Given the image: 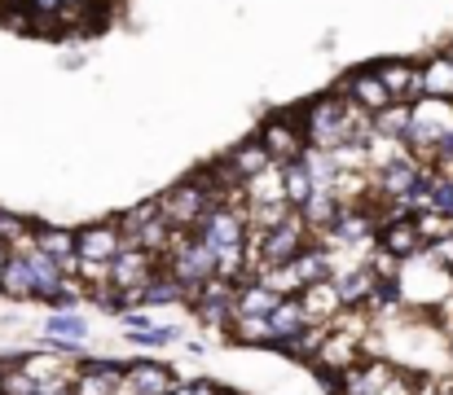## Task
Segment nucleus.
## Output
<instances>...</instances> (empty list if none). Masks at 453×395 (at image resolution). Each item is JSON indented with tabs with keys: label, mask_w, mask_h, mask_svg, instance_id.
<instances>
[{
	"label": "nucleus",
	"mask_w": 453,
	"mask_h": 395,
	"mask_svg": "<svg viewBox=\"0 0 453 395\" xmlns=\"http://www.w3.org/2000/svg\"><path fill=\"white\" fill-rule=\"evenodd\" d=\"M225 395H238V391H225Z\"/></svg>",
	"instance_id": "45"
},
{
	"label": "nucleus",
	"mask_w": 453,
	"mask_h": 395,
	"mask_svg": "<svg viewBox=\"0 0 453 395\" xmlns=\"http://www.w3.org/2000/svg\"><path fill=\"white\" fill-rule=\"evenodd\" d=\"M133 343H142V347H167V343H176L180 338V330H172V325H150V330H142V334H128Z\"/></svg>",
	"instance_id": "36"
},
{
	"label": "nucleus",
	"mask_w": 453,
	"mask_h": 395,
	"mask_svg": "<svg viewBox=\"0 0 453 395\" xmlns=\"http://www.w3.org/2000/svg\"><path fill=\"white\" fill-rule=\"evenodd\" d=\"M31 247L40 255H49L75 281V263H80L75 260V229H66V224H31Z\"/></svg>",
	"instance_id": "13"
},
{
	"label": "nucleus",
	"mask_w": 453,
	"mask_h": 395,
	"mask_svg": "<svg viewBox=\"0 0 453 395\" xmlns=\"http://www.w3.org/2000/svg\"><path fill=\"white\" fill-rule=\"evenodd\" d=\"M405 128H410V106L405 102H392L379 115H370V132L374 136H388V141H401L405 145Z\"/></svg>",
	"instance_id": "30"
},
{
	"label": "nucleus",
	"mask_w": 453,
	"mask_h": 395,
	"mask_svg": "<svg viewBox=\"0 0 453 395\" xmlns=\"http://www.w3.org/2000/svg\"><path fill=\"white\" fill-rule=\"evenodd\" d=\"M379 66V80L388 88L392 102H418L423 97V84H418V62H405V57H388V62H374Z\"/></svg>",
	"instance_id": "15"
},
{
	"label": "nucleus",
	"mask_w": 453,
	"mask_h": 395,
	"mask_svg": "<svg viewBox=\"0 0 453 395\" xmlns=\"http://www.w3.org/2000/svg\"><path fill=\"white\" fill-rule=\"evenodd\" d=\"M225 334H229L234 343H242V347H273V338H269V316L234 312L229 325H225Z\"/></svg>",
	"instance_id": "25"
},
{
	"label": "nucleus",
	"mask_w": 453,
	"mask_h": 395,
	"mask_svg": "<svg viewBox=\"0 0 453 395\" xmlns=\"http://www.w3.org/2000/svg\"><path fill=\"white\" fill-rule=\"evenodd\" d=\"M256 136H260V145L269 149V158L282 163V167L296 163V158H303V149H308L296 110H291V115H273V119H265V128L256 132Z\"/></svg>",
	"instance_id": "8"
},
{
	"label": "nucleus",
	"mask_w": 453,
	"mask_h": 395,
	"mask_svg": "<svg viewBox=\"0 0 453 395\" xmlns=\"http://www.w3.org/2000/svg\"><path fill=\"white\" fill-rule=\"evenodd\" d=\"M4 263H9V251L0 247V277H4Z\"/></svg>",
	"instance_id": "39"
},
{
	"label": "nucleus",
	"mask_w": 453,
	"mask_h": 395,
	"mask_svg": "<svg viewBox=\"0 0 453 395\" xmlns=\"http://www.w3.org/2000/svg\"><path fill=\"white\" fill-rule=\"evenodd\" d=\"M282 303V294H273L269 285H260V281H238V312H251V316H269L273 308Z\"/></svg>",
	"instance_id": "29"
},
{
	"label": "nucleus",
	"mask_w": 453,
	"mask_h": 395,
	"mask_svg": "<svg viewBox=\"0 0 453 395\" xmlns=\"http://www.w3.org/2000/svg\"><path fill=\"white\" fill-rule=\"evenodd\" d=\"M300 330H308V316H303V303L300 294H287L273 312H269V338H273V347L278 343H287V338H296Z\"/></svg>",
	"instance_id": "22"
},
{
	"label": "nucleus",
	"mask_w": 453,
	"mask_h": 395,
	"mask_svg": "<svg viewBox=\"0 0 453 395\" xmlns=\"http://www.w3.org/2000/svg\"><path fill=\"white\" fill-rule=\"evenodd\" d=\"M176 387V374L158 361H128L124 374H119V387L115 395H172Z\"/></svg>",
	"instance_id": "11"
},
{
	"label": "nucleus",
	"mask_w": 453,
	"mask_h": 395,
	"mask_svg": "<svg viewBox=\"0 0 453 395\" xmlns=\"http://www.w3.org/2000/svg\"><path fill=\"white\" fill-rule=\"evenodd\" d=\"M4 369H9V365H4V361H0V387H4Z\"/></svg>",
	"instance_id": "41"
},
{
	"label": "nucleus",
	"mask_w": 453,
	"mask_h": 395,
	"mask_svg": "<svg viewBox=\"0 0 453 395\" xmlns=\"http://www.w3.org/2000/svg\"><path fill=\"white\" fill-rule=\"evenodd\" d=\"M22 255H27V268H31V281H35V299H40V303H49L53 294H62V290L71 285V277L49 260V255H40L35 247L22 251Z\"/></svg>",
	"instance_id": "19"
},
{
	"label": "nucleus",
	"mask_w": 453,
	"mask_h": 395,
	"mask_svg": "<svg viewBox=\"0 0 453 395\" xmlns=\"http://www.w3.org/2000/svg\"><path fill=\"white\" fill-rule=\"evenodd\" d=\"M0 395H40V387H35L22 369L9 365V369H4V387H0Z\"/></svg>",
	"instance_id": "37"
},
{
	"label": "nucleus",
	"mask_w": 453,
	"mask_h": 395,
	"mask_svg": "<svg viewBox=\"0 0 453 395\" xmlns=\"http://www.w3.org/2000/svg\"><path fill=\"white\" fill-rule=\"evenodd\" d=\"M418 84H423V97L453 102V53H432L418 66Z\"/></svg>",
	"instance_id": "20"
},
{
	"label": "nucleus",
	"mask_w": 453,
	"mask_h": 395,
	"mask_svg": "<svg viewBox=\"0 0 453 395\" xmlns=\"http://www.w3.org/2000/svg\"><path fill=\"white\" fill-rule=\"evenodd\" d=\"M0 247L4 251H31V220L0 207Z\"/></svg>",
	"instance_id": "32"
},
{
	"label": "nucleus",
	"mask_w": 453,
	"mask_h": 395,
	"mask_svg": "<svg viewBox=\"0 0 453 395\" xmlns=\"http://www.w3.org/2000/svg\"><path fill=\"white\" fill-rule=\"evenodd\" d=\"M453 136V102L441 97H418L410 102V128H405V149L418 158H436V149Z\"/></svg>",
	"instance_id": "3"
},
{
	"label": "nucleus",
	"mask_w": 453,
	"mask_h": 395,
	"mask_svg": "<svg viewBox=\"0 0 453 395\" xmlns=\"http://www.w3.org/2000/svg\"><path fill=\"white\" fill-rule=\"evenodd\" d=\"M124 374V361H80L71 374V395H115Z\"/></svg>",
	"instance_id": "14"
},
{
	"label": "nucleus",
	"mask_w": 453,
	"mask_h": 395,
	"mask_svg": "<svg viewBox=\"0 0 453 395\" xmlns=\"http://www.w3.org/2000/svg\"><path fill=\"white\" fill-rule=\"evenodd\" d=\"M97 4H119V0H97Z\"/></svg>",
	"instance_id": "43"
},
{
	"label": "nucleus",
	"mask_w": 453,
	"mask_h": 395,
	"mask_svg": "<svg viewBox=\"0 0 453 395\" xmlns=\"http://www.w3.org/2000/svg\"><path fill=\"white\" fill-rule=\"evenodd\" d=\"M339 211H343V202L334 198V189H312V198L300 207V216H303V224L312 229V238L326 233V229L339 220Z\"/></svg>",
	"instance_id": "23"
},
{
	"label": "nucleus",
	"mask_w": 453,
	"mask_h": 395,
	"mask_svg": "<svg viewBox=\"0 0 453 395\" xmlns=\"http://www.w3.org/2000/svg\"><path fill=\"white\" fill-rule=\"evenodd\" d=\"M282 180H287V202L300 211L303 202L312 198V189H317V185H312V176H308V167H303V158H296V163H287V167H282Z\"/></svg>",
	"instance_id": "33"
},
{
	"label": "nucleus",
	"mask_w": 453,
	"mask_h": 395,
	"mask_svg": "<svg viewBox=\"0 0 453 395\" xmlns=\"http://www.w3.org/2000/svg\"><path fill=\"white\" fill-rule=\"evenodd\" d=\"M449 356H453V334H449Z\"/></svg>",
	"instance_id": "44"
},
{
	"label": "nucleus",
	"mask_w": 453,
	"mask_h": 395,
	"mask_svg": "<svg viewBox=\"0 0 453 395\" xmlns=\"http://www.w3.org/2000/svg\"><path fill=\"white\" fill-rule=\"evenodd\" d=\"M300 303H303V316L308 325H334L343 316V303L334 294V281H317V285H303L300 290Z\"/></svg>",
	"instance_id": "18"
},
{
	"label": "nucleus",
	"mask_w": 453,
	"mask_h": 395,
	"mask_svg": "<svg viewBox=\"0 0 453 395\" xmlns=\"http://www.w3.org/2000/svg\"><path fill=\"white\" fill-rule=\"evenodd\" d=\"M194 312H198V321L203 325H216V330H225L229 325V316L238 312V281H225V277H211L194 299Z\"/></svg>",
	"instance_id": "9"
},
{
	"label": "nucleus",
	"mask_w": 453,
	"mask_h": 395,
	"mask_svg": "<svg viewBox=\"0 0 453 395\" xmlns=\"http://www.w3.org/2000/svg\"><path fill=\"white\" fill-rule=\"evenodd\" d=\"M449 53H453V49H449Z\"/></svg>",
	"instance_id": "46"
},
{
	"label": "nucleus",
	"mask_w": 453,
	"mask_h": 395,
	"mask_svg": "<svg viewBox=\"0 0 453 395\" xmlns=\"http://www.w3.org/2000/svg\"><path fill=\"white\" fill-rule=\"evenodd\" d=\"M423 260H432L441 272H449L453 277V233L436 238V242H427V247H423Z\"/></svg>",
	"instance_id": "35"
},
{
	"label": "nucleus",
	"mask_w": 453,
	"mask_h": 395,
	"mask_svg": "<svg viewBox=\"0 0 453 395\" xmlns=\"http://www.w3.org/2000/svg\"><path fill=\"white\" fill-rule=\"evenodd\" d=\"M374 251H383V255H392V260H414V255L423 251V238H418V229H414V216H410V220H388V224H379Z\"/></svg>",
	"instance_id": "17"
},
{
	"label": "nucleus",
	"mask_w": 453,
	"mask_h": 395,
	"mask_svg": "<svg viewBox=\"0 0 453 395\" xmlns=\"http://www.w3.org/2000/svg\"><path fill=\"white\" fill-rule=\"evenodd\" d=\"M124 233L115 220H102V224H84L75 229V260H93V263H111L124 251Z\"/></svg>",
	"instance_id": "12"
},
{
	"label": "nucleus",
	"mask_w": 453,
	"mask_h": 395,
	"mask_svg": "<svg viewBox=\"0 0 453 395\" xmlns=\"http://www.w3.org/2000/svg\"><path fill=\"white\" fill-rule=\"evenodd\" d=\"M176 303H189V294H185V285H180L167 268H158L154 281L142 290V303H137V308H176Z\"/></svg>",
	"instance_id": "26"
},
{
	"label": "nucleus",
	"mask_w": 453,
	"mask_h": 395,
	"mask_svg": "<svg viewBox=\"0 0 453 395\" xmlns=\"http://www.w3.org/2000/svg\"><path fill=\"white\" fill-rule=\"evenodd\" d=\"M303 247H312V229L303 224L300 211H291L282 224L265 229V233H251V268L265 263V268H278V263H291Z\"/></svg>",
	"instance_id": "4"
},
{
	"label": "nucleus",
	"mask_w": 453,
	"mask_h": 395,
	"mask_svg": "<svg viewBox=\"0 0 453 395\" xmlns=\"http://www.w3.org/2000/svg\"><path fill=\"white\" fill-rule=\"evenodd\" d=\"M339 93H343L357 110H365V115H379L383 106H392V97H388V88H383V80H379V66H374V62H370V66L348 71V75H343V84H339Z\"/></svg>",
	"instance_id": "10"
},
{
	"label": "nucleus",
	"mask_w": 453,
	"mask_h": 395,
	"mask_svg": "<svg viewBox=\"0 0 453 395\" xmlns=\"http://www.w3.org/2000/svg\"><path fill=\"white\" fill-rule=\"evenodd\" d=\"M291 272H296V281H300V290L303 285H317V281H330L334 277V268H330V255L312 242V247H303L300 255L291 260Z\"/></svg>",
	"instance_id": "27"
},
{
	"label": "nucleus",
	"mask_w": 453,
	"mask_h": 395,
	"mask_svg": "<svg viewBox=\"0 0 453 395\" xmlns=\"http://www.w3.org/2000/svg\"><path fill=\"white\" fill-rule=\"evenodd\" d=\"M287 202V180H282V163H269L265 171H256L251 180H242V207H278ZM291 207V202H287Z\"/></svg>",
	"instance_id": "16"
},
{
	"label": "nucleus",
	"mask_w": 453,
	"mask_h": 395,
	"mask_svg": "<svg viewBox=\"0 0 453 395\" xmlns=\"http://www.w3.org/2000/svg\"><path fill=\"white\" fill-rule=\"evenodd\" d=\"M211 207H216V202H211L203 176L180 180V185H172L167 194H158V211H163V220H167L176 233H194V224H198L203 211H211Z\"/></svg>",
	"instance_id": "6"
},
{
	"label": "nucleus",
	"mask_w": 453,
	"mask_h": 395,
	"mask_svg": "<svg viewBox=\"0 0 453 395\" xmlns=\"http://www.w3.org/2000/svg\"><path fill=\"white\" fill-rule=\"evenodd\" d=\"M0 294H4L9 303H35V281H31V268H27V255H22V251H9L4 277H0Z\"/></svg>",
	"instance_id": "21"
},
{
	"label": "nucleus",
	"mask_w": 453,
	"mask_h": 395,
	"mask_svg": "<svg viewBox=\"0 0 453 395\" xmlns=\"http://www.w3.org/2000/svg\"><path fill=\"white\" fill-rule=\"evenodd\" d=\"M172 395H225V387H216L211 378H189V383H180V378H176Z\"/></svg>",
	"instance_id": "38"
},
{
	"label": "nucleus",
	"mask_w": 453,
	"mask_h": 395,
	"mask_svg": "<svg viewBox=\"0 0 453 395\" xmlns=\"http://www.w3.org/2000/svg\"><path fill=\"white\" fill-rule=\"evenodd\" d=\"M300 128L308 149H321V154H334L343 145H361L370 136V115L357 110L343 93H321L312 97L308 106H300Z\"/></svg>",
	"instance_id": "1"
},
{
	"label": "nucleus",
	"mask_w": 453,
	"mask_h": 395,
	"mask_svg": "<svg viewBox=\"0 0 453 395\" xmlns=\"http://www.w3.org/2000/svg\"><path fill=\"white\" fill-rule=\"evenodd\" d=\"M396 290H401L405 312L414 308V312L432 316L445 299H453V277L441 272L432 260H423V251H418L414 260H401V268H396Z\"/></svg>",
	"instance_id": "2"
},
{
	"label": "nucleus",
	"mask_w": 453,
	"mask_h": 395,
	"mask_svg": "<svg viewBox=\"0 0 453 395\" xmlns=\"http://www.w3.org/2000/svg\"><path fill=\"white\" fill-rule=\"evenodd\" d=\"M154 216H158V198H146V202H137V207H128L124 216H115V224H119V233H124V242L142 229V224H150Z\"/></svg>",
	"instance_id": "34"
},
{
	"label": "nucleus",
	"mask_w": 453,
	"mask_h": 395,
	"mask_svg": "<svg viewBox=\"0 0 453 395\" xmlns=\"http://www.w3.org/2000/svg\"><path fill=\"white\" fill-rule=\"evenodd\" d=\"M44 338H53V343H88V321L80 316V312H49L44 316Z\"/></svg>",
	"instance_id": "28"
},
{
	"label": "nucleus",
	"mask_w": 453,
	"mask_h": 395,
	"mask_svg": "<svg viewBox=\"0 0 453 395\" xmlns=\"http://www.w3.org/2000/svg\"><path fill=\"white\" fill-rule=\"evenodd\" d=\"M163 268H167V272L185 285V294L194 299V294H198V290L216 277V255H211V251H207V247H203L194 233H176L172 251L163 255Z\"/></svg>",
	"instance_id": "5"
},
{
	"label": "nucleus",
	"mask_w": 453,
	"mask_h": 395,
	"mask_svg": "<svg viewBox=\"0 0 453 395\" xmlns=\"http://www.w3.org/2000/svg\"><path fill=\"white\" fill-rule=\"evenodd\" d=\"M158 268H163L158 255L142 251V247H124V251L111 260V290H119V294L128 299V308H137V303H142V290L154 281Z\"/></svg>",
	"instance_id": "7"
},
{
	"label": "nucleus",
	"mask_w": 453,
	"mask_h": 395,
	"mask_svg": "<svg viewBox=\"0 0 453 395\" xmlns=\"http://www.w3.org/2000/svg\"><path fill=\"white\" fill-rule=\"evenodd\" d=\"M225 163L234 167V176H238V180H251V176H256V171H265L273 158H269V149L260 145V136H247L242 145H234V149L225 154Z\"/></svg>",
	"instance_id": "24"
},
{
	"label": "nucleus",
	"mask_w": 453,
	"mask_h": 395,
	"mask_svg": "<svg viewBox=\"0 0 453 395\" xmlns=\"http://www.w3.org/2000/svg\"><path fill=\"white\" fill-rule=\"evenodd\" d=\"M62 4H97V0H62Z\"/></svg>",
	"instance_id": "40"
},
{
	"label": "nucleus",
	"mask_w": 453,
	"mask_h": 395,
	"mask_svg": "<svg viewBox=\"0 0 453 395\" xmlns=\"http://www.w3.org/2000/svg\"><path fill=\"white\" fill-rule=\"evenodd\" d=\"M326 330L330 325H308V330H300L296 338H287V343H278V352L282 356H291V361H317V352H321V343H326Z\"/></svg>",
	"instance_id": "31"
},
{
	"label": "nucleus",
	"mask_w": 453,
	"mask_h": 395,
	"mask_svg": "<svg viewBox=\"0 0 453 395\" xmlns=\"http://www.w3.org/2000/svg\"><path fill=\"white\" fill-rule=\"evenodd\" d=\"M0 4H31V0H0Z\"/></svg>",
	"instance_id": "42"
}]
</instances>
